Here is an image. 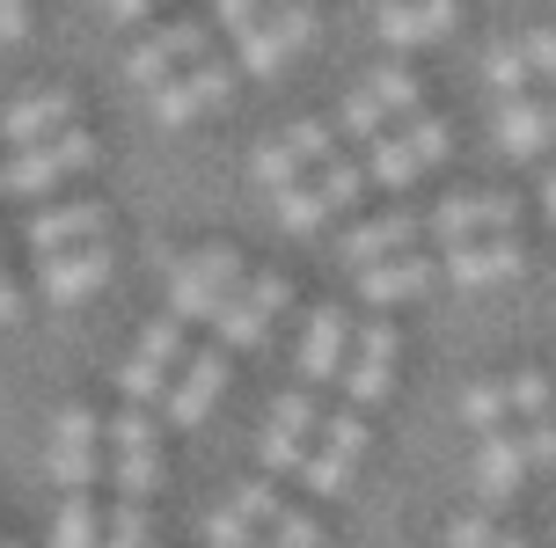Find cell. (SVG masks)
I'll return each mask as SVG.
<instances>
[{
	"mask_svg": "<svg viewBox=\"0 0 556 548\" xmlns=\"http://www.w3.org/2000/svg\"><path fill=\"white\" fill-rule=\"evenodd\" d=\"M242 278H250V264L227 242L191 248V256H176V271H168V315H176V322H213V315L242 293Z\"/></svg>",
	"mask_w": 556,
	"mask_h": 548,
	"instance_id": "cell-1",
	"label": "cell"
},
{
	"mask_svg": "<svg viewBox=\"0 0 556 548\" xmlns=\"http://www.w3.org/2000/svg\"><path fill=\"white\" fill-rule=\"evenodd\" d=\"M307 37H315V8H307V0H286V8L256 15V23L235 37V74H278L286 59L307 52Z\"/></svg>",
	"mask_w": 556,
	"mask_h": 548,
	"instance_id": "cell-2",
	"label": "cell"
},
{
	"mask_svg": "<svg viewBox=\"0 0 556 548\" xmlns=\"http://www.w3.org/2000/svg\"><path fill=\"white\" fill-rule=\"evenodd\" d=\"M96 162V139L74 125L66 139H52V146H29V154H8V168H0V197H45L52 183H66L74 168Z\"/></svg>",
	"mask_w": 556,
	"mask_h": 548,
	"instance_id": "cell-3",
	"label": "cell"
},
{
	"mask_svg": "<svg viewBox=\"0 0 556 548\" xmlns=\"http://www.w3.org/2000/svg\"><path fill=\"white\" fill-rule=\"evenodd\" d=\"M205 23H168V29H154V37H139L132 44V59H125V74H132L139 88H162V81H176V74H191V66H205Z\"/></svg>",
	"mask_w": 556,
	"mask_h": 548,
	"instance_id": "cell-4",
	"label": "cell"
},
{
	"mask_svg": "<svg viewBox=\"0 0 556 548\" xmlns=\"http://www.w3.org/2000/svg\"><path fill=\"white\" fill-rule=\"evenodd\" d=\"M96 438H103V417L88 410V403L59 410V424H52V454H45L52 483H66V490H88V483H96V468H103Z\"/></svg>",
	"mask_w": 556,
	"mask_h": 548,
	"instance_id": "cell-5",
	"label": "cell"
},
{
	"mask_svg": "<svg viewBox=\"0 0 556 548\" xmlns=\"http://www.w3.org/2000/svg\"><path fill=\"white\" fill-rule=\"evenodd\" d=\"M227 95H235V66H227V59H205V66H191V74H176V81L154 88V117H162V125H191L205 110H220Z\"/></svg>",
	"mask_w": 556,
	"mask_h": 548,
	"instance_id": "cell-6",
	"label": "cell"
},
{
	"mask_svg": "<svg viewBox=\"0 0 556 548\" xmlns=\"http://www.w3.org/2000/svg\"><path fill=\"white\" fill-rule=\"evenodd\" d=\"M66 132H74V95H66V88H37L23 103H8V117H0V139H8L15 154L52 146V139H66Z\"/></svg>",
	"mask_w": 556,
	"mask_h": 548,
	"instance_id": "cell-7",
	"label": "cell"
},
{
	"mask_svg": "<svg viewBox=\"0 0 556 548\" xmlns=\"http://www.w3.org/2000/svg\"><path fill=\"white\" fill-rule=\"evenodd\" d=\"M432 234H440L446 248L462 242H498V234H513V197H440V213H432Z\"/></svg>",
	"mask_w": 556,
	"mask_h": 548,
	"instance_id": "cell-8",
	"label": "cell"
},
{
	"mask_svg": "<svg viewBox=\"0 0 556 548\" xmlns=\"http://www.w3.org/2000/svg\"><path fill=\"white\" fill-rule=\"evenodd\" d=\"M454 23H462V0H389L381 23H374V37H381L389 52H417V44L446 37Z\"/></svg>",
	"mask_w": 556,
	"mask_h": 548,
	"instance_id": "cell-9",
	"label": "cell"
},
{
	"mask_svg": "<svg viewBox=\"0 0 556 548\" xmlns=\"http://www.w3.org/2000/svg\"><path fill=\"white\" fill-rule=\"evenodd\" d=\"M227 381H235V373H227L220 344H213V352H191L184 366H176V381H168V424H198V417L220 403Z\"/></svg>",
	"mask_w": 556,
	"mask_h": 548,
	"instance_id": "cell-10",
	"label": "cell"
},
{
	"mask_svg": "<svg viewBox=\"0 0 556 548\" xmlns=\"http://www.w3.org/2000/svg\"><path fill=\"white\" fill-rule=\"evenodd\" d=\"M103 278H111V248H103V242L66 248V256H45V264H37V285H45V301H52V307L88 301Z\"/></svg>",
	"mask_w": 556,
	"mask_h": 548,
	"instance_id": "cell-11",
	"label": "cell"
},
{
	"mask_svg": "<svg viewBox=\"0 0 556 548\" xmlns=\"http://www.w3.org/2000/svg\"><path fill=\"white\" fill-rule=\"evenodd\" d=\"M469 483H476V497H483V512H491V505H505V497L528 483V454H520V432H513V424H505V432H483Z\"/></svg>",
	"mask_w": 556,
	"mask_h": 548,
	"instance_id": "cell-12",
	"label": "cell"
},
{
	"mask_svg": "<svg viewBox=\"0 0 556 548\" xmlns=\"http://www.w3.org/2000/svg\"><path fill=\"white\" fill-rule=\"evenodd\" d=\"M103 219H111V205H96V197H81V205H52V213L29 219V248H37V256L88 248V242H103Z\"/></svg>",
	"mask_w": 556,
	"mask_h": 548,
	"instance_id": "cell-13",
	"label": "cell"
},
{
	"mask_svg": "<svg viewBox=\"0 0 556 548\" xmlns=\"http://www.w3.org/2000/svg\"><path fill=\"white\" fill-rule=\"evenodd\" d=\"M344 352H352V315L315 307L301 336V381H344Z\"/></svg>",
	"mask_w": 556,
	"mask_h": 548,
	"instance_id": "cell-14",
	"label": "cell"
},
{
	"mask_svg": "<svg viewBox=\"0 0 556 548\" xmlns=\"http://www.w3.org/2000/svg\"><path fill=\"white\" fill-rule=\"evenodd\" d=\"M410 242H417V213H381V219H366V227H352L344 234V264H389V256H410Z\"/></svg>",
	"mask_w": 556,
	"mask_h": 548,
	"instance_id": "cell-15",
	"label": "cell"
},
{
	"mask_svg": "<svg viewBox=\"0 0 556 548\" xmlns=\"http://www.w3.org/2000/svg\"><path fill=\"white\" fill-rule=\"evenodd\" d=\"M520 242L513 234H498V242H462L446 248V271H454V285H505V278H520Z\"/></svg>",
	"mask_w": 556,
	"mask_h": 548,
	"instance_id": "cell-16",
	"label": "cell"
},
{
	"mask_svg": "<svg viewBox=\"0 0 556 548\" xmlns=\"http://www.w3.org/2000/svg\"><path fill=\"white\" fill-rule=\"evenodd\" d=\"M432 278H440V264L410 248V256H389V264H366V271H359V293H366V301H381V307H395V301L432 293Z\"/></svg>",
	"mask_w": 556,
	"mask_h": 548,
	"instance_id": "cell-17",
	"label": "cell"
},
{
	"mask_svg": "<svg viewBox=\"0 0 556 548\" xmlns=\"http://www.w3.org/2000/svg\"><path fill=\"white\" fill-rule=\"evenodd\" d=\"M498 146L513 154V162H534V154L549 146V132H542V103H528V95H513V103L498 110Z\"/></svg>",
	"mask_w": 556,
	"mask_h": 548,
	"instance_id": "cell-18",
	"label": "cell"
},
{
	"mask_svg": "<svg viewBox=\"0 0 556 548\" xmlns=\"http://www.w3.org/2000/svg\"><path fill=\"white\" fill-rule=\"evenodd\" d=\"M366 176H374L381 191H403V183H417V154L403 146V132H381L374 146H366Z\"/></svg>",
	"mask_w": 556,
	"mask_h": 548,
	"instance_id": "cell-19",
	"label": "cell"
},
{
	"mask_svg": "<svg viewBox=\"0 0 556 548\" xmlns=\"http://www.w3.org/2000/svg\"><path fill=\"white\" fill-rule=\"evenodd\" d=\"M344 410H374V403H381V395H389V358H344Z\"/></svg>",
	"mask_w": 556,
	"mask_h": 548,
	"instance_id": "cell-20",
	"label": "cell"
},
{
	"mask_svg": "<svg viewBox=\"0 0 556 548\" xmlns=\"http://www.w3.org/2000/svg\"><path fill=\"white\" fill-rule=\"evenodd\" d=\"M213 329H220V352H256V344L271 336V322H264V315H256V307L242 301V293H235V301H227L220 315H213Z\"/></svg>",
	"mask_w": 556,
	"mask_h": 548,
	"instance_id": "cell-21",
	"label": "cell"
},
{
	"mask_svg": "<svg viewBox=\"0 0 556 548\" xmlns=\"http://www.w3.org/2000/svg\"><path fill=\"white\" fill-rule=\"evenodd\" d=\"M250 176L264 183V191H278V197H286L293 183H301V154H293L286 139H264V146L250 154Z\"/></svg>",
	"mask_w": 556,
	"mask_h": 548,
	"instance_id": "cell-22",
	"label": "cell"
},
{
	"mask_svg": "<svg viewBox=\"0 0 556 548\" xmlns=\"http://www.w3.org/2000/svg\"><path fill=\"white\" fill-rule=\"evenodd\" d=\"M132 358H147V366L176 373V366H184V322H176V315H154V322L139 329V352Z\"/></svg>",
	"mask_w": 556,
	"mask_h": 548,
	"instance_id": "cell-23",
	"label": "cell"
},
{
	"mask_svg": "<svg viewBox=\"0 0 556 548\" xmlns=\"http://www.w3.org/2000/svg\"><path fill=\"white\" fill-rule=\"evenodd\" d=\"M352 468H359V461H344V454H330V446H307L301 483L315 497H344V490H352Z\"/></svg>",
	"mask_w": 556,
	"mask_h": 548,
	"instance_id": "cell-24",
	"label": "cell"
},
{
	"mask_svg": "<svg viewBox=\"0 0 556 548\" xmlns=\"http://www.w3.org/2000/svg\"><path fill=\"white\" fill-rule=\"evenodd\" d=\"M462 417L476 424V438H483V432H505V417H513V395H505V381H476L469 395H462Z\"/></svg>",
	"mask_w": 556,
	"mask_h": 548,
	"instance_id": "cell-25",
	"label": "cell"
},
{
	"mask_svg": "<svg viewBox=\"0 0 556 548\" xmlns=\"http://www.w3.org/2000/svg\"><path fill=\"white\" fill-rule=\"evenodd\" d=\"M52 548H103V520H96L88 497H66V512L52 526Z\"/></svg>",
	"mask_w": 556,
	"mask_h": 548,
	"instance_id": "cell-26",
	"label": "cell"
},
{
	"mask_svg": "<svg viewBox=\"0 0 556 548\" xmlns=\"http://www.w3.org/2000/svg\"><path fill=\"white\" fill-rule=\"evenodd\" d=\"M154 446H162V432H154V417L125 403V410L111 417V454L125 461V454H154Z\"/></svg>",
	"mask_w": 556,
	"mask_h": 548,
	"instance_id": "cell-27",
	"label": "cell"
},
{
	"mask_svg": "<svg viewBox=\"0 0 556 548\" xmlns=\"http://www.w3.org/2000/svg\"><path fill=\"white\" fill-rule=\"evenodd\" d=\"M483 74H491V88H505V103H513V95H520V88L534 81V74H528V52H520V44H513V37H505V44H491V52H483Z\"/></svg>",
	"mask_w": 556,
	"mask_h": 548,
	"instance_id": "cell-28",
	"label": "cell"
},
{
	"mask_svg": "<svg viewBox=\"0 0 556 548\" xmlns=\"http://www.w3.org/2000/svg\"><path fill=\"white\" fill-rule=\"evenodd\" d=\"M271 424H278V432H293V438L323 432V403H315V387H293V395H278V403H271Z\"/></svg>",
	"mask_w": 556,
	"mask_h": 548,
	"instance_id": "cell-29",
	"label": "cell"
},
{
	"mask_svg": "<svg viewBox=\"0 0 556 548\" xmlns=\"http://www.w3.org/2000/svg\"><path fill=\"white\" fill-rule=\"evenodd\" d=\"M278 219H286V234H315V227L330 219V205H323L315 183H293V191L278 197Z\"/></svg>",
	"mask_w": 556,
	"mask_h": 548,
	"instance_id": "cell-30",
	"label": "cell"
},
{
	"mask_svg": "<svg viewBox=\"0 0 556 548\" xmlns=\"http://www.w3.org/2000/svg\"><path fill=\"white\" fill-rule=\"evenodd\" d=\"M337 132H352V139H366V146H374V139L389 132V110L359 88V95H344V110H337Z\"/></svg>",
	"mask_w": 556,
	"mask_h": 548,
	"instance_id": "cell-31",
	"label": "cell"
},
{
	"mask_svg": "<svg viewBox=\"0 0 556 548\" xmlns=\"http://www.w3.org/2000/svg\"><path fill=\"white\" fill-rule=\"evenodd\" d=\"M168 381H176V373L147 366V358H125V366H117V387H125V403H132V410H147L154 395H168Z\"/></svg>",
	"mask_w": 556,
	"mask_h": 548,
	"instance_id": "cell-32",
	"label": "cell"
},
{
	"mask_svg": "<svg viewBox=\"0 0 556 548\" xmlns=\"http://www.w3.org/2000/svg\"><path fill=\"white\" fill-rule=\"evenodd\" d=\"M359 88L381 110H395V117H403V110H417V74H403V66H381V74H366Z\"/></svg>",
	"mask_w": 556,
	"mask_h": 548,
	"instance_id": "cell-33",
	"label": "cell"
},
{
	"mask_svg": "<svg viewBox=\"0 0 556 548\" xmlns=\"http://www.w3.org/2000/svg\"><path fill=\"white\" fill-rule=\"evenodd\" d=\"M286 139V146H293V154H301V162H337V125H323V117H301V125H293V132H278Z\"/></svg>",
	"mask_w": 556,
	"mask_h": 548,
	"instance_id": "cell-34",
	"label": "cell"
},
{
	"mask_svg": "<svg viewBox=\"0 0 556 548\" xmlns=\"http://www.w3.org/2000/svg\"><path fill=\"white\" fill-rule=\"evenodd\" d=\"M315 191H323V205H330V213H344V205L366 191V168H359V162H323Z\"/></svg>",
	"mask_w": 556,
	"mask_h": 548,
	"instance_id": "cell-35",
	"label": "cell"
},
{
	"mask_svg": "<svg viewBox=\"0 0 556 548\" xmlns=\"http://www.w3.org/2000/svg\"><path fill=\"white\" fill-rule=\"evenodd\" d=\"M111 475H117V490H125V497L139 505V497H154V490H162V454H125V461H117Z\"/></svg>",
	"mask_w": 556,
	"mask_h": 548,
	"instance_id": "cell-36",
	"label": "cell"
},
{
	"mask_svg": "<svg viewBox=\"0 0 556 548\" xmlns=\"http://www.w3.org/2000/svg\"><path fill=\"white\" fill-rule=\"evenodd\" d=\"M505 395H513V410L528 417V424H542V417L556 410V387L542 381V373H513V381H505Z\"/></svg>",
	"mask_w": 556,
	"mask_h": 548,
	"instance_id": "cell-37",
	"label": "cell"
},
{
	"mask_svg": "<svg viewBox=\"0 0 556 548\" xmlns=\"http://www.w3.org/2000/svg\"><path fill=\"white\" fill-rule=\"evenodd\" d=\"M323 446H330V454H344V461H359L366 454V417L359 410H337V417H323Z\"/></svg>",
	"mask_w": 556,
	"mask_h": 548,
	"instance_id": "cell-38",
	"label": "cell"
},
{
	"mask_svg": "<svg viewBox=\"0 0 556 548\" xmlns=\"http://www.w3.org/2000/svg\"><path fill=\"white\" fill-rule=\"evenodd\" d=\"M256 461L271 468V475H286V468H301V461H307V438H293V432H278V424H264V438H256Z\"/></svg>",
	"mask_w": 556,
	"mask_h": 548,
	"instance_id": "cell-39",
	"label": "cell"
},
{
	"mask_svg": "<svg viewBox=\"0 0 556 548\" xmlns=\"http://www.w3.org/2000/svg\"><path fill=\"white\" fill-rule=\"evenodd\" d=\"M205 548H256V526L235 505H220V512H205Z\"/></svg>",
	"mask_w": 556,
	"mask_h": 548,
	"instance_id": "cell-40",
	"label": "cell"
},
{
	"mask_svg": "<svg viewBox=\"0 0 556 548\" xmlns=\"http://www.w3.org/2000/svg\"><path fill=\"white\" fill-rule=\"evenodd\" d=\"M403 146L417 154V168H425V162H440V154H446V117H425V110H417L410 125H403Z\"/></svg>",
	"mask_w": 556,
	"mask_h": 548,
	"instance_id": "cell-41",
	"label": "cell"
},
{
	"mask_svg": "<svg viewBox=\"0 0 556 548\" xmlns=\"http://www.w3.org/2000/svg\"><path fill=\"white\" fill-rule=\"evenodd\" d=\"M242 301H250L256 315L271 322V315H286V301H293V285H286L278 271H256V278H242Z\"/></svg>",
	"mask_w": 556,
	"mask_h": 548,
	"instance_id": "cell-42",
	"label": "cell"
},
{
	"mask_svg": "<svg viewBox=\"0 0 556 548\" xmlns=\"http://www.w3.org/2000/svg\"><path fill=\"white\" fill-rule=\"evenodd\" d=\"M440 541L446 548H491V541H498V526H491V512H454Z\"/></svg>",
	"mask_w": 556,
	"mask_h": 548,
	"instance_id": "cell-43",
	"label": "cell"
},
{
	"mask_svg": "<svg viewBox=\"0 0 556 548\" xmlns=\"http://www.w3.org/2000/svg\"><path fill=\"white\" fill-rule=\"evenodd\" d=\"M264 534H271L278 548H323V526L307 520V512H293V505H286V512H278V520L264 526Z\"/></svg>",
	"mask_w": 556,
	"mask_h": 548,
	"instance_id": "cell-44",
	"label": "cell"
},
{
	"mask_svg": "<svg viewBox=\"0 0 556 548\" xmlns=\"http://www.w3.org/2000/svg\"><path fill=\"white\" fill-rule=\"evenodd\" d=\"M103 548H147V505H117L111 512V534H103Z\"/></svg>",
	"mask_w": 556,
	"mask_h": 548,
	"instance_id": "cell-45",
	"label": "cell"
},
{
	"mask_svg": "<svg viewBox=\"0 0 556 548\" xmlns=\"http://www.w3.org/2000/svg\"><path fill=\"white\" fill-rule=\"evenodd\" d=\"M235 512H242L250 526H271L278 512H286V505H278V490H271V483H242V490H235Z\"/></svg>",
	"mask_w": 556,
	"mask_h": 548,
	"instance_id": "cell-46",
	"label": "cell"
},
{
	"mask_svg": "<svg viewBox=\"0 0 556 548\" xmlns=\"http://www.w3.org/2000/svg\"><path fill=\"white\" fill-rule=\"evenodd\" d=\"M520 52H528V74H534V81L556 88V29H528V37H520Z\"/></svg>",
	"mask_w": 556,
	"mask_h": 548,
	"instance_id": "cell-47",
	"label": "cell"
},
{
	"mask_svg": "<svg viewBox=\"0 0 556 548\" xmlns=\"http://www.w3.org/2000/svg\"><path fill=\"white\" fill-rule=\"evenodd\" d=\"M271 8H286V0H213V15H220V29H235V37H242V29H250L256 15H271Z\"/></svg>",
	"mask_w": 556,
	"mask_h": 548,
	"instance_id": "cell-48",
	"label": "cell"
},
{
	"mask_svg": "<svg viewBox=\"0 0 556 548\" xmlns=\"http://www.w3.org/2000/svg\"><path fill=\"white\" fill-rule=\"evenodd\" d=\"M520 454H528V468H556V417H542V424L520 432Z\"/></svg>",
	"mask_w": 556,
	"mask_h": 548,
	"instance_id": "cell-49",
	"label": "cell"
},
{
	"mask_svg": "<svg viewBox=\"0 0 556 548\" xmlns=\"http://www.w3.org/2000/svg\"><path fill=\"white\" fill-rule=\"evenodd\" d=\"M359 358H389V366H395V329L389 322H366L359 329Z\"/></svg>",
	"mask_w": 556,
	"mask_h": 548,
	"instance_id": "cell-50",
	"label": "cell"
},
{
	"mask_svg": "<svg viewBox=\"0 0 556 548\" xmlns=\"http://www.w3.org/2000/svg\"><path fill=\"white\" fill-rule=\"evenodd\" d=\"M29 29V0H0V44H15Z\"/></svg>",
	"mask_w": 556,
	"mask_h": 548,
	"instance_id": "cell-51",
	"label": "cell"
},
{
	"mask_svg": "<svg viewBox=\"0 0 556 548\" xmlns=\"http://www.w3.org/2000/svg\"><path fill=\"white\" fill-rule=\"evenodd\" d=\"M15 315H23V285L0 271V322H15Z\"/></svg>",
	"mask_w": 556,
	"mask_h": 548,
	"instance_id": "cell-52",
	"label": "cell"
},
{
	"mask_svg": "<svg viewBox=\"0 0 556 548\" xmlns=\"http://www.w3.org/2000/svg\"><path fill=\"white\" fill-rule=\"evenodd\" d=\"M103 8H111V23H139V15H147L154 0H103Z\"/></svg>",
	"mask_w": 556,
	"mask_h": 548,
	"instance_id": "cell-53",
	"label": "cell"
},
{
	"mask_svg": "<svg viewBox=\"0 0 556 548\" xmlns=\"http://www.w3.org/2000/svg\"><path fill=\"white\" fill-rule=\"evenodd\" d=\"M542 132H549V146H556V88L542 95Z\"/></svg>",
	"mask_w": 556,
	"mask_h": 548,
	"instance_id": "cell-54",
	"label": "cell"
},
{
	"mask_svg": "<svg viewBox=\"0 0 556 548\" xmlns=\"http://www.w3.org/2000/svg\"><path fill=\"white\" fill-rule=\"evenodd\" d=\"M542 213L556 219V176H542Z\"/></svg>",
	"mask_w": 556,
	"mask_h": 548,
	"instance_id": "cell-55",
	"label": "cell"
},
{
	"mask_svg": "<svg viewBox=\"0 0 556 548\" xmlns=\"http://www.w3.org/2000/svg\"><path fill=\"white\" fill-rule=\"evenodd\" d=\"M491 548H528V541H520V534H498V541H491Z\"/></svg>",
	"mask_w": 556,
	"mask_h": 548,
	"instance_id": "cell-56",
	"label": "cell"
},
{
	"mask_svg": "<svg viewBox=\"0 0 556 548\" xmlns=\"http://www.w3.org/2000/svg\"><path fill=\"white\" fill-rule=\"evenodd\" d=\"M256 548H278V541H271V534H256Z\"/></svg>",
	"mask_w": 556,
	"mask_h": 548,
	"instance_id": "cell-57",
	"label": "cell"
},
{
	"mask_svg": "<svg viewBox=\"0 0 556 548\" xmlns=\"http://www.w3.org/2000/svg\"><path fill=\"white\" fill-rule=\"evenodd\" d=\"M0 548H23V541H0Z\"/></svg>",
	"mask_w": 556,
	"mask_h": 548,
	"instance_id": "cell-58",
	"label": "cell"
},
{
	"mask_svg": "<svg viewBox=\"0 0 556 548\" xmlns=\"http://www.w3.org/2000/svg\"><path fill=\"white\" fill-rule=\"evenodd\" d=\"M381 8H389V0H381Z\"/></svg>",
	"mask_w": 556,
	"mask_h": 548,
	"instance_id": "cell-59",
	"label": "cell"
}]
</instances>
